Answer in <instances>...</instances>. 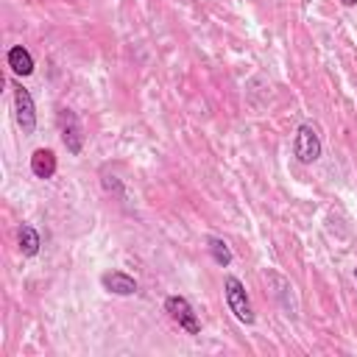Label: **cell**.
Masks as SVG:
<instances>
[{
    "label": "cell",
    "mask_w": 357,
    "mask_h": 357,
    "mask_svg": "<svg viewBox=\"0 0 357 357\" xmlns=\"http://www.w3.org/2000/svg\"><path fill=\"white\" fill-rule=\"evenodd\" d=\"M223 296H226V304L231 310V315L240 321V324H254V310H251V301H248V293H245V284L237 279V276H226L223 279Z\"/></svg>",
    "instance_id": "6da1fadb"
},
{
    "label": "cell",
    "mask_w": 357,
    "mask_h": 357,
    "mask_svg": "<svg viewBox=\"0 0 357 357\" xmlns=\"http://www.w3.org/2000/svg\"><path fill=\"white\" fill-rule=\"evenodd\" d=\"M321 151H324V145H321V137H318L315 126H312V123H301V126L296 128V139H293V153H296V159H298L301 165H312V162H318Z\"/></svg>",
    "instance_id": "7a4b0ae2"
},
{
    "label": "cell",
    "mask_w": 357,
    "mask_h": 357,
    "mask_svg": "<svg viewBox=\"0 0 357 357\" xmlns=\"http://www.w3.org/2000/svg\"><path fill=\"white\" fill-rule=\"evenodd\" d=\"M59 134H61L64 148L73 156H81V151H84V126H81V120H78V114L73 109H61L59 112Z\"/></svg>",
    "instance_id": "3957f363"
},
{
    "label": "cell",
    "mask_w": 357,
    "mask_h": 357,
    "mask_svg": "<svg viewBox=\"0 0 357 357\" xmlns=\"http://www.w3.org/2000/svg\"><path fill=\"white\" fill-rule=\"evenodd\" d=\"M165 312H167L184 332H190V335H198V332H201V321H198L192 304H190L184 296H167V298H165Z\"/></svg>",
    "instance_id": "277c9868"
},
{
    "label": "cell",
    "mask_w": 357,
    "mask_h": 357,
    "mask_svg": "<svg viewBox=\"0 0 357 357\" xmlns=\"http://www.w3.org/2000/svg\"><path fill=\"white\" fill-rule=\"evenodd\" d=\"M14 117H17V126L22 128V134H33V128H36V106H33L31 92L22 84H14Z\"/></svg>",
    "instance_id": "5b68a950"
},
{
    "label": "cell",
    "mask_w": 357,
    "mask_h": 357,
    "mask_svg": "<svg viewBox=\"0 0 357 357\" xmlns=\"http://www.w3.org/2000/svg\"><path fill=\"white\" fill-rule=\"evenodd\" d=\"M100 284L112 296H134L137 293V279L131 273H126V271H106L100 276Z\"/></svg>",
    "instance_id": "8992f818"
},
{
    "label": "cell",
    "mask_w": 357,
    "mask_h": 357,
    "mask_svg": "<svg viewBox=\"0 0 357 357\" xmlns=\"http://www.w3.org/2000/svg\"><path fill=\"white\" fill-rule=\"evenodd\" d=\"M31 173L36 178H42V181L53 178L56 176V153L50 148H36L31 153Z\"/></svg>",
    "instance_id": "52a82bcc"
},
{
    "label": "cell",
    "mask_w": 357,
    "mask_h": 357,
    "mask_svg": "<svg viewBox=\"0 0 357 357\" xmlns=\"http://www.w3.org/2000/svg\"><path fill=\"white\" fill-rule=\"evenodd\" d=\"M6 61H8V67H11V73L14 75H31L33 73V56H31V50L28 47H22V45H14V47H8V56H6Z\"/></svg>",
    "instance_id": "ba28073f"
},
{
    "label": "cell",
    "mask_w": 357,
    "mask_h": 357,
    "mask_svg": "<svg viewBox=\"0 0 357 357\" xmlns=\"http://www.w3.org/2000/svg\"><path fill=\"white\" fill-rule=\"evenodd\" d=\"M17 243H20L22 257H36V254H39V245H42L39 231H36L33 226H28V223L20 226V231H17Z\"/></svg>",
    "instance_id": "9c48e42d"
},
{
    "label": "cell",
    "mask_w": 357,
    "mask_h": 357,
    "mask_svg": "<svg viewBox=\"0 0 357 357\" xmlns=\"http://www.w3.org/2000/svg\"><path fill=\"white\" fill-rule=\"evenodd\" d=\"M206 248H209L212 259H215L220 268H229V265H231V248L226 245V240H220V237H206Z\"/></svg>",
    "instance_id": "30bf717a"
},
{
    "label": "cell",
    "mask_w": 357,
    "mask_h": 357,
    "mask_svg": "<svg viewBox=\"0 0 357 357\" xmlns=\"http://www.w3.org/2000/svg\"><path fill=\"white\" fill-rule=\"evenodd\" d=\"M103 187H106L109 192H114V195H120V198H123V184H120L114 176H103Z\"/></svg>",
    "instance_id": "8fae6325"
},
{
    "label": "cell",
    "mask_w": 357,
    "mask_h": 357,
    "mask_svg": "<svg viewBox=\"0 0 357 357\" xmlns=\"http://www.w3.org/2000/svg\"><path fill=\"white\" fill-rule=\"evenodd\" d=\"M340 3H343V6H349V8H351V6H357V0H340Z\"/></svg>",
    "instance_id": "7c38bea8"
},
{
    "label": "cell",
    "mask_w": 357,
    "mask_h": 357,
    "mask_svg": "<svg viewBox=\"0 0 357 357\" xmlns=\"http://www.w3.org/2000/svg\"><path fill=\"white\" fill-rule=\"evenodd\" d=\"M354 279H357V268H354Z\"/></svg>",
    "instance_id": "4fadbf2b"
}]
</instances>
